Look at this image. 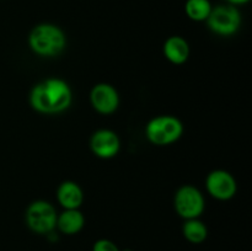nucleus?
<instances>
[{"label": "nucleus", "instance_id": "nucleus-4", "mask_svg": "<svg viewBox=\"0 0 252 251\" xmlns=\"http://www.w3.org/2000/svg\"><path fill=\"white\" fill-rule=\"evenodd\" d=\"M57 217L58 214L49 202L36 201L27 208L26 223L33 233L48 235L56 229Z\"/></svg>", "mask_w": 252, "mask_h": 251}, {"label": "nucleus", "instance_id": "nucleus-11", "mask_svg": "<svg viewBox=\"0 0 252 251\" xmlns=\"http://www.w3.org/2000/svg\"><path fill=\"white\" fill-rule=\"evenodd\" d=\"M164 56L172 64L186 63L189 57V46L186 39L181 36H171L165 41L162 47Z\"/></svg>", "mask_w": 252, "mask_h": 251}, {"label": "nucleus", "instance_id": "nucleus-14", "mask_svg": "<svg viewBox=\"0 0 252 251\" xmlns=\"http://www.w3.org/2000/svg\"><path fill=\"white\" fill-rule=\"evenodd\" d=\"M212 6L209 0H187L185 4V12L192 21H207L211 14Z\"/></svg>", "mask_w": 252, "mask_h": 251}, {"label": "nucleus", "instance_id": "nucleus-1", "mask_svg": "<svg viewBox=\"0 0 252 251\" xmlns=\"http://www.w3.org/2000/svg\"><path fill=\"white\" fill-rule=\"evenodd\" d=\"M29 44L38 56L53 57L64 51L66 44L65 33L53 24H39L31 31Z\"/></svg>", "mask_w": 252, "mask_h": 251}, {"label": "nucleus", "instance_id": "nucleus-9", "mask_svg": "<svg viewBox=\"0 0 252 251\" xmlns=\"http://www.w3.org/2000/svg\"><path fill=\"white\" fill-rule=\"evenodd\" d=\"M90 147L94 154L102 159H110L120 152L121 142L118 135L113 130L98 129L93 134Z\"/></svg>", "mask_w": 252, "mask_h": 251}, {"label": "nucleus", "instance_id": "nucleus-7", "mask_svg": "<svg viewBox=\"0 0 252 251\" xmlns=\"http://www.w3.org/2000/svg\"><path fill=\"white\" fill-rule=\"evenodd\" d=\"M207 189L209 194L220 201H228L236 193V181L225 170H214L207 176Z\"/></svg>", "mask_w": 252, "mask_h": 251}, {"label": "nucleus", "instance_id": "nucleus-2", "mask_svg": "<svg viewBox=\"0 0 252 251\" xmlns=\"http://www.w3.org/2000/svg\"><path fill=\"white\" fill-rule=\"evenodd\" d=\"M184 133V125L175 116H158L145 128V134L155 145H169L180 139Z\"/></svg>", "mask_w": 252, "mask_h": 251}, {"label": "nucleus", "instance_id": "nucleus-15", "mask_svg": "<svg viewBox=\"0 0 252 251\" xmlns=\"http://www.w3.org/2000/svg\"><path fill=\"white\" fill-rule=\"evenodd\" d=\"M93 251H120V249L108 239H98L94 243Z\"/></svg>", "mask_w": 252, "mask_h": 251}, {"label": "nucleus", "instance_id": "nucleus-5", "mask_svg": "<svg viewBox=\"0 0 252 251\" xmlns=\"http://www.w3.org/2000/svg\"><path fill=\"white\" fill-rule=\"evenodd\" d=\"M174 206L181 218H198L204 211V197L197 187L185 185L177 189L175 194Z\"/></svg>", "mask_w": 252, "mask_h": 251}, {"label": "nucleus", "instance_id": "nucleus-6", "mask_svg": "<svg viewBox=\"0 0 252 251\" xmlns=\"http://www.w3.org/2000/svg\"><path fill=\"white\" fill-rule=\"evenodd\" d=\"M48 103L49 113H59L70 106L71 90L68 84L59 78H49L41 83Z\"/></svg>", "mask_w": 252, "mask_h": 251}, {"label": "nucleus", "instance_id": "nucleus-16", "mask_svg": "<svg viewBox=\"0 0 252 251\" xmlns=\"http://www.w3.org/2000/svg\"><path fill=\"white\" fill-rule=\"evenodd\" d=\"M226 1H228L230 5H234V6H238V5L246 4V2H249V1H250V0H226Z\"/></svg>", "mask_w": 252, "mask_h": 251}, {"label": "nucleus", "instance_id": "nucleus-13", "mask_svg": "<svg viewBox=\"0 0 252 251\" xmlns=\"http://www.w3.org/2000/svg\"><path fill=\"white\" fill-rule=\"evenodd\" d=\"M182 234L185 239L191 244H202L208 236V229L203 221L198 218L186 219L182 226Z\"/></svg>", "mask_w": 252, "mask_h": 251}, {"label": "nucleus", "instance_id": "nucleus-3", "mask_svg": "<svg viewBox=\"0 0 252 251\" xmlns=\"http://www.w3.org/2000/svg\"><path fill=\"white\" fill-rule=\"evenodd\" d=\"M211 31L219 36H231L236 33L241 25V14L234 5H218L213 7L207 19Z\"/></svg>", "mask_w": 252, "mask_h": 251}, {"label": "nucleus", "instance_id": "nucleus-12", "mask_svg": "<svg viewBox=\"0 0 252 251\" xmlns=\"http://www.w3.org/2000/svg\"><path fill=\"white\" fill-rule=\"evenodd\" d=\"M85 218L79 209H65L57 217L56 228L65 235H74L83 230Z\"/></svg>", "mask_w": 252, "mask_h": 251}, {"label": "nucleus", "instance_id": "nucleus-8", "mask_svg": "<svg viewBox=\"0 0 252 251\" xmlns=\"http://www.w3.org/2000/svg\"><path fill=\"white\" fill-rule=\"evenodd\" d=\"M90 101L93 107L102 115H111L120 105V96L112 85L106 83L97 84L91 89Z\"/></svg>", "mask_w": 252, "mask_h": 251}, {"label": "nucleus", "instance_id": "nucleus-10", "mask_svg": "<svg viewBox=\"0 0 252 251\" xmlns=\"http://www.w3.org/2000/svg\"><path fill=\"white\" fill-rule=\"evenodd\" d=\"M57 199L63 208L79 209L84 201L83 189L76 182L64 181L57 189Z\"/></svg>", "mask_w": 252, "mask_h": 251}]
</instances>
